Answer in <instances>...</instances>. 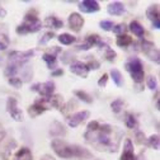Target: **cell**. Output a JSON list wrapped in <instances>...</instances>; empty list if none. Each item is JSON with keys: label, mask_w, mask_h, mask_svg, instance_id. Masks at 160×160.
Wrapping results in <instances>:
<instances>
[{"label": "cell", "mask_w": 160, "mask_h": 160, "mask_svg": "<svg viewBox=\"0 0 160 160\" xmlns=\"http://www.w3.org/2000/svg\"><path fill=\"white\" fill-rule=\"evenodd\" d=\"M5 17H7V10L4 9V7H3L2 4H0V18L3 19V18H5Z\"/></svg>", "instance_id": "7bdbcfd3"}, {"label": "cell", "mask_w": 160, "mask_h": 160, "mask_svg": "<svg viewBox=\"0 0 160 160\" xmlns=\"http://www.w3.org/2000/svg\"><path fill=\"white\" fill-rule=\"evenodd\" d=\"M136 142L140 145H148V137L142 131L136 132Z\"/></svg>", "instance_id": "836d02e7"}, {"label": "cell", "mask_w": 160, "mask_h": 160, "mask_svg": "<svg viewBox=\"0 0 160 160\" xmlns=\"http://www.w3.org/2000/svg\"><path fill=\"white\" fill-rule=\"evenodd\" d=\"M125 125L130 130H137L138 128V121L133 113H126L125 114Z\"/></svg>", "instance_id": "603a6c76"}, {"label": "cell", "mask_w": 160, "mask_h": 160, "mask_svg": "<svg viewBox=\"0 0 160 160\" xmlns=\"http://www.w3.org/2000/svg\"><path fill=\"white\" fill-rule=\"evenodd\" d=\"M12 160H33V154L29 148L23 146L14 154Z\"/></svg>", "instance_id": "d6986e66"}, {"label": "cell", "mask_w": 160, "mask_h": 160, "mask_svg": "<svg viewBox=\"0 0 160 160\" xmlns=\"http://www.w3.org/2000/svg\"><path fill=\"white\" fill-rule=\"evenodd\" d=\"M70 71L80 78H88V74H89V69L87 66L85 62H82V61H74L70 64Z\"/></svg>", "instance_id": "9a60e30c"}, {"label": "cell", "mask_w": 160, "mask_h": 160, "mask_svg": "<svg viewBox=\"0 0 160 160\" xmlns=\"http://www.w3.org/2000/svg\"><path fill=\"white\" fill-rule=\"evenodd\" d=\"M51 148L58 158L62 159H93V154L88 149L76 144H69L61 138H53L51 141Z\"/></svg>", "instance_id": "3957f363"}, {"label": "cell", "mask_w": 160, "mask_h": 160, "mask_svg": "<svg viewBox=\"0 0 160 160\" xmlns=\"http://www.w3.org/2000/svg\"><path fill=\"white\" fill-rule=\"evenodd\" d=\"M41 160H56V158L52 156V155H50V154H45V155L41 158Z\"/></svg>", "instance_id": "ee69618b"}, {"label": "cell", "mask_w": 160, "mask_h": 160, "mask_svg": "<svg viewBox=\"0 0 160 160\" xmlns=\"http://www.w3.org/2000/svg\"><path fill=\"white\" fill-rule=\"evenodd\" d=\"M34 56L33 50L28 51H12L8 55V62L5 68V76L9 78H18L21 75L22 82H29L33 76V68L28 64V61Z\"/></svg>", "instance_id": "7a4b0ae2"}, {"label": "cell", "mask_w": 160, "mask_h": 160, "mask_svg": "<svg viewBox=\"0 0 160 160\" xmlns=\"http://www.w3.org/2000/svg\"><path fill=\"white\" fill-rule=\"evenodd\" d=\"M31 90L38 93L41 98L47 99V98L52 97L55 93V83L52 80H48L46 83H37V84H33L31 87Z\"/></svg>", "instance_id": "52a82bcc"}, {"label": "cell", "mask_w": 160, "mask_h": 160, "mask_svg": "<svg viewBox=\"0 0 160 160\" xmlns=\"http://www.w3.org/2000/svg\"><path fill=\"white\" fill-rule=\"evenodd\" d=\"M140 47H141V51L144 52V55L149 60L154 61L155 64L160 62V53H159V50H158V47L155 46L154 42L148 41V39L142 38L141 41H140Z\"/></svg>", "instance_id": "8992f818"}, {"label": "cell", "mask_w": 160, "mask_h": 160, "mask_svg": "<svg viewBox=\"0 0 160 160\" xmlns=\"http://www.w3.org/2000/svg\"><path fill=\"white\" fill-rule=\"evenodd\" d=\"M7 112L9 113V116L14 119V121H17V122H22L23 119H24L23 112L19 109L18 101H17L14 97H9L7 99Z\"/></svg>", "instance_id": "9c48e42d"}, {"label": "cell", "mask_w": 160, "mask_h": 160, "mask_svg": "<svg viewBox=\"0 0 160 160\" xmlns=\"http://www.w3.org/2000/svg\"><path fill=\"white\" fill-rule=\"evenodd\" d=\"M99 9H101V7H99V3L95 2V0H84V2L79 3V10L87 14L97 13L99 12Z\"/></svg>", "instance_id": "2e32d148"}, {"label": "cell", "mask_w": 160, "mask_h": 160, "mask_svg": "<svg viewBox=\"0 0 160 160\" xmlns=\"http://www.w3.org/2000/svg\"><path fill=\"white\" fill-rule=\"evenodd\" d=\"M99 26H101V28L103 29V31H106V32H109V31H112V28H113V22H111V21H102L101 23H99Z\"/></svg>", "instance_id": "74e56055"}, {"label": "cell", "mask_w": 160, "mask_h": 160, "mask_svg": "<svg viewBox=\"0 0 160 160\" xmlns=\"http://www.w3.org/2000/svg\"><path fill=\"white\" fill-rule=\"evenodd\" d=\"M107 12L111 15H122L125 13V5L119 2H113V3L108 4Z\"/></svg>", "instance_id": "44dd1931"}, {"label": "cell", "mask_w": 160, "mask_h": 160, "mask_svg": "<svg viewBox=\"0 0 160 160\" xmlns=\"http://www.w3.org/2000/svg\"><path fill=\"white\" fill-rule=\"evenodd\" d=\"M158 87V83H156V79L154 76H149L148 78V88L150 90H155Z\"/></svg>", "instance_id": "f35d334b"}, {"label": "cell", "mask_w": 160, "mask_h": 160, "mask_svg": "<svg viewBox=\"0 0 160 160\" xmlns=\"http://www.w3.org/2000/svg\"><path fill=\"white\" fill-rule=\"evenodd\" d=\"M5 135H7V131H5V128L3 127V125L0 123V142H2L3 140L5 138Z\"/></svg>", "instance_id": "b9f144b4"}, {"label": "cell", "mask_w": 160, "mask_h": 160, "mask_svg": "<svg viewBox=\"0 0 160 160\" xmlns=\"http://www.w3.org/2000/svg\"><path fill=\"white\" fill-rule=\"evenodd\" d=\"M43 24L47 27V28H53V29H60L64 27V22L61 21L60 18L55 17V15H50L45 19Z\"/></svg>", "instance_id": "ffe728a7"}, {"label": "cell", "mask_w": 160, "mask_h": 160, "mask_svg": "<svg viewBox=\"0 0 160 160\" xmlns=\"http://www.w3.org/2000/svg\"><path fill=\"white\" fill-rule=\"evenodd\" d=\"M8 83L12 85V87H14V88H17V89H19L22 85H23V82L21 80V78H9L8 79Z\"/></svg>", "instance_id": "d590c367"}, {"label": "cell", "mask_w": 160, "mask_h": 160, "mask_svg": "<svg viewBox=\"0 0 160 160\" xmlns=\"http://www.w3.org/2000/svg\"><path fill=\"white\" fill-rule=\"evenodd\" d=\"M85 23V19L80 15L79 13H71L68 18V24H69V28L75 32V33H79L82 31L83 26Z\"/></svg>", "instance_id": "8fae6325"}, {"label": "cell", "mask_w": 160, "mask_h": 160, "mask_svg": "<svg viewBox=\"0 0 160 160\" xmlns=\"http://www.w3.org/2000/svg\"><path fill=\"white\" fill-rule=\"evenodd\" d=\"M123 104H125L123 99H121V98H117V99H114V101L111 103L112 112H113V113H119V112H121V109L123 108Z\"/></svg>", "instance_id": "f546056e"}, {"label": "cell", "mask_w": 160, "mask_h": 160, "mask_svg": "<svg viewBox=\"0 0 160 160\" xmlns=\"http://www.w3.org/2000/svg\"><path fill=\"white\" fill-rule=\"evenodd\" d=\"M48 133H50L51 137H55V138L62 137V136L66 135V128H65V126L62 123H60L58 121H53L51 123V126H50Z\"/></svg>", "instance_id": "ac0fdd59"}, {"label": "cell", "mask_w": 160, "mask_h": 160, "mask_svg": "<svg viewBox=\"0 0 160 160\" xmlns=\"http://www.w3.org/2000/svg\"><path fill=\"white\" fill-rule=\"evenodd\" d=\"M57 39H58L60 43H62L65 46H69V45H72L76 41V37H74L70 33H62V34L57 36Z\"/></svg>", "instance_id": "4316f807"}, {"label": "cell", "mask_w": 160, "mask_h": 160, "mask_svg": "<svg viewBox=\"0 0 160 160\" xmlns=\"http://www.w3.org/2000/svg\"><path fill=\"white\" fill-rule=\"evenodd\" d=\"M85 64H87L89 71L90 70H98L99 68H101V62H99L98 60H95V58H92V57L88 60V62H85Z\"/></svg>", "instance_id": "e575fe53"}, {"label": "cell", "mask_w": 160, "mask_h": 160, "mask_svg": "<svg viewBox=\"0 0 160 160\" xmlns=\"http://www.w3.org/2000/svg\"><path fill=\"white\" fill-rule=\"evenodd\" d=\"M85 142L98 151L117 152L123 138V131L108 123L90 121L84 132Z\"/></svg>", "instance_id": "6da1fadb"}, {"label": "cell", "mask_w": 160, "mask_h": 160, "mask_svg": "<svg viewBox=\"0 0 160 160\" xmlns=\"http://www.w3.org/2000/svg\"><path fill=\"white\" fill-rule=\"evenodd\" d=\"M61 61H62L64 64H71V62L74 61V56H72V53L69 52V51L64 52V53H62V57H61Z\"/></svg>", "instance_id": "8d00e7d4"}, {"label": "cell", "mask_w": 160, "mask_h": 160, "mask_svg": "<svg viewBox=\"0 0 160 160\" xmlns=\"http://www.w3.org/2000/svg\"><path fill=\"white\" fill-rule=\"evenodd\" d=\"M102 43V39L98 34H89L85 37V42L76 46V50H83V51H87V50H90L92 47H95V46H99Z\"/></svg>", "instance_id": "5bb4252c"}, {"label": "cell", "mask_w": 160, "mask_h": 160, "mask_svg": "<svg viewBox=\"0 0 160 160\" xmlns=\"http://www.w3.org/2000/svg\"><path fill=\"white\" fill-rule=\"evenodd\" d=\"M112 31H113V33H116L117 36H122V34H126L127 26L123 24V23H118V24H114V26H113Z\"/></svg>", "instance_id": "4dcf8cb0"}, {"label": "cell", "mask_w": 160, "mask_h": 160, "mask_svg": "<svg viewBox=\"0 0 160 160\" xmlns=\"http://www.w3.org/2000/svg\"><path fill=\"white\" fill-rule=\"evenodd\" d=\"M104 50V57L108 60L109 62H113V61H116V57H117V53H116V51H113L109 46H107L106 48H103Z\"/></svg>", "instance_id": "1f68e13d"}, {"label": "cell", "mask_w": 160, "mask_h": 160, "mask_svg": "<svg viewBox=\"0 0 160 160\" xmlns=\"http://www.w3.org/2000/svg\"><path fill=\"white\" fill-rule=\"evenodd\" d=\"M111 76H112V79H113V83L117 85V87H122L123 85V76H122V74L119 72L117 69H112L111 70Z\"/></svg>", "instance_id": "83f0119b"}, {"label": "cell", "mask_w": 160, "mask_h": 160, "mask_svg": "<svg viewBox=\"0 0 160 160\" xmlns=\"http://www.w3.org/2000/svg\"><path fill=\"white\" fill-rule=\"evenodd\" d=\"M146 146H150L154 150H159V148H160V137H159L158 133L156 135H151L148 138V145Z\"/></svg>", "instance_id": "f1b7e54d"}, {"label": "cell", "mask_w": 160, "mask_h": 160, "mask_svg": "<svg viewBox=\"0 0 160 160\" xmlns=\"http://www.w3.org/2000/svg\"><path fill=\"white\" fill-rule=\"evenodd\" d=\"M119 160H137V156L135 154L133 150V144L130 138L125 140V144H123V151L121 154V159Z\"/></svg>", "instance_id": "e0dca14e"}, {"label": "cell", "mask_w": 160, "mask_h": 160, "mask_svg": "<svg viewBox=\"0 0 160 160\" xmlns=\"http://www.w3.org/2000/svg\"><path fill=\"white\" fill-rule=\"evenodd\" d=\"M48 109H50L48 101H47V99H45V98H39V99H37V101H34L33 104H31L28 107V114L32 118H36V117L41 116L42 113H45Z\"/></svg>", "instance_id": "ba28073f"}, {"label": "cell", "mask_w": 160, "mask_h": 160, "mask_svg": "<svg viewBox=\"0 0 160 160\" xmlns=\"http://www.w3.org/2000/svg\"><path fill=\"white\" fill-rule=\"evenodd\" d=\"M146 17L151 22L152 28L155 29H160V17H159V5H150L146 10Z\"/></svg>", "instance_id": "4fadbf2b"}, {"label": "cell", "mask_w": 160, "mask_h": 160, "mask_svg": "<svg viewBox=\"0 0 160 160\" xmlns=\"http://www.w3.org/2000/svg\"><path fill=\"white\" fill-rule=\"evenodd\" d=\"M55 37V33L53 32H46L41 38H39V41H38V46H41V45H46L48 41H51V39Z\"/></svg>", "instance_id": "d6a6232c"}, {"label": "cell", "mask_w": 160, "mask_h": 160, "mask_svg": "<svg viewBox=\"0 0 160 160\" xmlns=\"http://www.w3.org/2000/svg\"><path fill=\"white\" fill-rule=\"evenodd\" d=\"M116 43L118 47L121 48H126L128 46H131L133 43V39L132 37H130L128 34H122V36H118L117 39H116Z\"/></svg>", "instance_id": "cb8c5ba5"}, {"label": "cell", "mask_w": 160, "mask_h": 160, "mask_svg": "<svg viewBox=\"0 0 160 160\" xmlns=\"http://www.w3.org/2000/svg\"><path fill=\"white\" fill-rule=\"evenodd\" d=\"M74 95L78 99H80V101H83L84 103H87V104H92L93 103V97L89 93L84 92V90H74Z\"/></svg>", "instance_id": "484cf974"}, {"label": "cell", "mask_w": 160, "mask_h": 160, "mask_svg": "<svg viewBox=\"0 0 160 160\" xmlns=\"http://www.w3.org/2000/svg\"><path fill=\"white\" fill-rule=\"evenodd\" d=\"M41 28H42V21L38 18L37 10L29 9L23 18V22L15 28V33L19 36H24L29 33H36Z\"/></svg>", "instance_id": "277c9868"}, {"label": "cell", "mask_w": 160, "mask_h": 160, "mask_svg": "<svg viewBox=\"0 0 160 160\" xmlns=\"http://www.w3.org/2000/svg\"><path fill=\"white\" fill-rule=\"evenodd\" d=\"M17 146V141L14 138H12L10 141L7 144V146L2 150V152H0V155H2V158H3V160H8L9 159V156H10V154H12V151H13V149Z\"/></svg>", "instance_id": "d4e9b609"}, {"label": "cell", "mask_w": 160, "mask_h": 160, "mask_svg": "<svg viewBox=\"0 0 160 160\" xmlns=\"http://www.w3.org/2000/svg\"><path fill=\"white\" fill-rule=\"evenodd\" d=\"M130 31L136 36V37H138L140 39H142L144 38V36H145V29H144V27L140 24L137 21H132L131 23H130Z\"/></svg>", "instance_id": "7402d4cb"}, {"label": "cell", "mask_w": 160, "mask_h": 160, "mask_svg": "<svg viewBox=\"0 0 160 160\" xmlns=\"http://www.w3.org/2000/svg\"><path fill=\"white\" fill-rule=\"evenodd\" d=\"M58 53H61V48L57 46H53L50 52H45L42 55V60L46 62V65L50 70L57 69V55Z\"/></svg>", "instance_id": "30bf717a"}, {"label": "cell", "mask_w": 160, "mask_h": 160, "mask_svg": "<svg viewBox=\"0 0 160 160\" xmlns=\"http://www.w3.org/2000/svg\"><path fill=\"white\" fill-rule=\"evenodd\" d=\"M90 112L89 111H80L76 113H72L71 116L68 117V125L70 127H78L79 125H82L84 121H87V118H89Z\"/></svg>", "instance_id": "7c38bea8"}, {"label": "cell", "mask_w": 160, "mask_h": 160, "mask_svg": "<svg viewBox=\"0 0 160 160\" xmlns=\"http://www.w3.org/2000/svg\"><path fill=\"white\" fill-rule=\"evenodd\" d=\"M61 75H64V70L62 69H55L51 72V76L52 78H57V76H61Z\"/></svg>", "instance_id": "60d3db41"}, {"label": "cell", "mask_w": 160, "mask_h": 160, "mask_svg": "<svg viewBox=\"0 0 160 160\" xmlns=\"http://www.w3.org/2000/svg\"><path fill=\"white\" fill-rule=\"evenodd\" d=\"M108 79H109L108 74H103L101 78H99V80H98V85L101 88H104L107 85V83H108Z\"/></svg>", "instance_id": "ab89813d"}, {"label": "cell", "mask_w": 160, "mask_h": 160, "mask_svg": "<svg viewBox=\"0 0 160 160\" xmlns=\"http://www.w3.org/2000/svg\"><path fill=\"white\" fill-rule=\"evenodd\" d=\"M125 68L130 72L132 80L137 85L144 82V78H145L144 65H142V61L138 57H130L125 64Z\"/></svg>", "instance_id": "5b68a950"}, {"label": "cell", "mask_w": 160, "mask_h": 160, "mask_svg": "<svg viewBox=\"0 0 160 160\" xmlns=\"http://www.w3.org/2000/svg\"><path fill=\"white\" fill-rule=\"evenodd\" d=\"M7 48V43H4V42H2V41H0V50H5Z\"/></svg>", "instance_id": "f6af8a7d"}]
</instances>
